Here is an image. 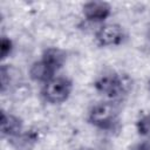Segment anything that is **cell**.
I'll use <instances>...</instances> for the list:
<instances>
[{"label": "cell", "mask_w": 150, "mask_h": 150, "mask_svg": "<svg viewBox=\"0 0 150 150\" xmlns=\"http://www.w3.org/2000/svg\"><path fill=\"white\" fill-rule=\"evenodd\" d=\"M1 129H2V132L13 134L18 129H20V121H18V118H15L14 116L6 115L4 112L1 118Z\"/></svg>", "instance_id": "8992f818"}, {"label": "cell", "mask_w": 150, "mask_h": 150, "mask_svg": "<svg viewBox=\"0 0 150 150\" xmlns=\"http://www.w3.org/2000/svg\"><path fill=\"white\" fill-rule=\"evenodd\" d=\"M138 129H139V132L142 134H150V114L139 121Z\"/></svg>", "instance_id": "ba28073f"}, {"label": "cell", "mask_w": 150, "mask_h": 150, "mask_svg": "<svg viewBox=\"0 0 150 150\" xmlns=\"http://www.w3.org/2000/svg\"><path fill=\"white\" fill-rule=\"evenodd\" d=\"M114 112H115V109H114L112 104L100 103L93 108V110L90 112V120L96 124L105 125L112 121Z\"/></svg>", "instance_id": "7a4b0ae2"}, {"label": "cell", "mask_w": 150, "mask_h": 150, "mask_svg": "<svg viewBox=\"0 0 150 150\" xmlns=\"http://www.w3.org/2000/svg\"><path fill=\"white\" fill-rule=\"evenodd\" d=\"M53 70H54V68L50 67V66L43 60V61H40V62H35V63L32 66L29 73H30L32 79H34V80H36V81H42V80L48 79V77L50 76V74H52Z\"/></svg>", "instance_id": "5b68a950"}, {"label": "cell", "mask_w": 150, "mask_h": 150, "mask_svg": "<svg viewBox=\"0 0 150 150\" xmlns=\"http://www.w3.org/2000/svg\"><path fill=\"white\" fill-rule=\"evenodd\" d=\"M11 50V42L7 39H2L1 40V57H6L7 54H9Z\"/></svg>", "instance_id": "9c48e42d"}, {"label": "cell", "mask_w": 150, "mask_h": 150, "mask_svg": "<svg viewBox=\"0 0 150 150\" xmlns=\"http://www.w3.org/2000/svg\"><path fill=\"white\" fill-rule=\"evenodd\" d=\"M33 142L34 138L28 136V135H23V136H19L14 139V145L18 150H30L33 146Z\"/></svg>", "instance_id": "52a82bcc"}, {"label": "cell", "mask_w": 150, "mask_h": 150, "mask_svg": "<svg viewBox=\"0 0 150 150\" xmlns=\"http://www.w3.org/2000/svg\"><path fill=\"white\" fill-rule=\"evenodd\" d=\"M122 36V29L118 25H107L102 27L97 34V39L101 45H112L120 41Z\"/></svg>", "instance_id": "3957f363"}, {"label": "cell", "mask_w": 150, "mask_h": 150, "mask_svg": "<svg viewBox=\"0 0 150 150\" xmlns=\"http://www.w3.org/2000/svg\"><path fill=\"white\" fill-rule=\"evenodd\" d=\"M83 13L89 20H101L108 15L109 6L105 2L101 1L88 2L83 7Z\"/></svg>", "instance_id": "277c9868"}, {"label": "cell", "mask_w": 150, "mask_h": 150, "mask_svg": "<svg viewBox=\"0 0 150 150\" xmlns=\"http://www.w3.org/2000/svg\"><path fill=\"white\" fill-rule=\"evenodd\" d=\"M70 93V83L62 77L50 81L45 88V96L49 102H62Z\"/></svg>", "instance_id": "6da1fadb"}]
</instances>
